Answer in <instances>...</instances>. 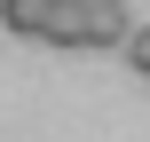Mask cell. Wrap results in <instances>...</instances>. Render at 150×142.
Segmentation results:
<instances>
[{
  "label": "cell",
  "mask_w": 150,
  "mask_h": 142,
  "mask_svg": "<svg viewBox=\"0 0 150 142\" xmlns=\"http://www.w3.org/2000/svg\"><path fill=\"white\" fill-rule=\"evenodd\" d=\"M55 8H63V0H0V32L47 40V32H55Z\"/></svg>",
  "instance_id": "obj_1"
},
{
  "label": "cell",
  "mask_w": 150,
  "mask_h": 142,
  "mask_svg": "<svg viewBox=\"0 0 150 142\" xmlns=\"http://www.w3.org/2000/svg\"><path fill=\"white\" fill-rule=\"evenodd\" d=\"M134 24H127V0H95L87 8V47H127Z\"/></svg>",
  "instance_id": "obj_2"
},
{
  "label": "cell",
  "mask_w": 150,
  "mask_h": 142,
  "mask_svg": "<svg viewBox=\"0 0 150 142\" xmlns=\"http://www.w3.org/2000/svg\"><path fill=\"white\" fill-rule=\"evenodd\" d=\"M47 47H87V8H79V0H63V8H55V32H47Z\"/></svg>",
  "instance_id": "obj_3"
},
{
  "label": "cell",
  "mask_w": 150,
  "mask_h": 142,
  "mask_svg": "<svg viewBox=\"0 0 150 142\" xmlns=\"http://www.w3.org/2000/svg\"><path fill=\"white\" fill-rule=\"evenodd\" d=\"M119 55H127V63H134V71H142V79H150V24H142V32H134V40H127V47H119Z\"/></svg>",
  "instance_id": "obj_4"
},
{
  "label": "cell",
  "mask_w": 150,
  "mask_h": 142,
  "mask_svg": "<svg viewBox=\"0 0 150 142\" xmlns=\"http://www.w3.org/2000/svg\"><path fill=\"white\" fill-rule=\"evenodd\" d=\"M79 8H95V0H79Z\"/></svg>",
  "instance_id": "obj_5"
}]
</instances>
